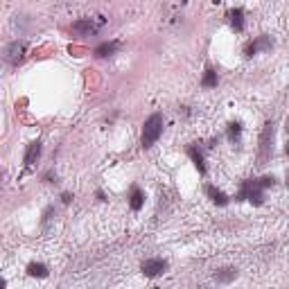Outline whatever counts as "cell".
<instances>
[{"label":"cell","instance_id":"18","mask_svg":"<svg viewBox=\"0 0 289 289\" xmlns=\"http://www.w3.org/2000/svg\"><path fill=\"white\" fill-rule=\"evenodd\" d=\"M257 183H260V187L264 190V187H271L273 183H276V179L273 177H262V179H257Z\"/></svg>","mask_w":289,"mask_h":289},{"label":"cell","instance_id":"3","mask_svg":"<svg viewBox=\"0 0 289 289\" xmlns=\"http://www.w3.org/2000/svg\"><path fill=\"white\" fill-rule=\"evenodd\" d=\"M244 199H249V201L255 204V206H260L264 201L262 187H260L257 179H247V181L242 183V190H240V194H237V201H244Z\"/></svg>","mask_w":289,"mask_h":289},{"label":"cell","instance_id":"7","mask_svg":"<svg viewBox=\"0 0 289 289\" xmlns=\"http://www.w3.org/2000/svg\"><path fill=\"white\" fill-rule=\"evenodd\" d=\"M271 48H273L271 36L262 34V36H257L255 41H249L247 45H244V54H247V57H253V54H257V52H267V50H271Z\"/></svg>","mask_w":289,"mask_h":289},{"label":"cell","instance_id":"8","mask_svg":"<svg viewBox=\"0 0 289 289\" xmlns=\"http://www.w3.org/2000/svg\"><path fill=\"white\" fill-rule=\"evenodd\" d=\"M118 50H120V41H104V43H100V45L95 48V57L107 59V57H113Z\"/></svg>","mask_w":289,"mask_h":289},{"label":"cell","instance_id":"4","mask_svg":"<svg viewBox=\"0 0 289 289\" xmlns=\"http://www.w3.org/2000/svg\"><path fill=\"white\" fill-rule=\"evenodd\" d=\"M140 271L147 276V278H156V276H163L167 271V260L163 257H149L140 264Z\"/></svg>","mask_w":289,"mask_h":289},{"label":"cell","instance_id":"19","mask_svg":"<svg viewBox=\"0 0 289 289\" xmlns=\"http://www.w3.org/2000/svg\"><path fill=\"white\" fill-rule=\"evenodd\" d=\"M61 199H64V204H70V201H72V194H70V192H64V194H61Z\"/></svg>","mask_w":289,"mask_h":289},{"label":"cell","instance_id":"20","mask_svg":"<svg viewBox=\"0 0 289 289\" xmlns=\"http://www.w3.org/2000/svg\"><path fill=\"white\" fill-rule=\"evenodd\" d=\"M285 129H287V134H289V115H287V120H285Z\"/></svg>","mask_w":289,"mask_h":289},{"label":"cell","instance_id":"17","mask_svg":"<svg viewBox=\"0 0 289 289\" xmlns=\"http://www.w3.org/2000/svg\"><path fill=\"white\" fill-rule=\"evenodd\" d=\"M240 136H242V124L240 122H230L228 124V140L230 143H240Z\"/></svg>","mask_w":289,"mask_h":289},{"label":"cell","instance_id":"9","mask_svg":"<svg viewBox=\"0 0 289 289\" xmlns=\"http://www.w3.org/2000/svg\"><path fill=\"white\" fill-rule=\"evenodd\" d=\"M38 158H41V143H38V140H34V143L27 144V151H25L23 163H25V167H32Z\"/></svg>","mask_w":289,"mask_h":289},{"label":"cell","instance_id":"14","mask_svg":"<svg viewBox=\"0 0 289 289\" xmlns=\"http://www.w3.org/2000/svg\"><path fill=\"white\" fill-rule=\"evenodd\" d=\"M206 194H208L210 201H213V204H217V206H226V204H228V197H226L221 190H217L215 185H206Z\"/></svg>","mask_w":289,"mask_h":289},{"label":"cell","instance_id":"1","mask_svg":"<svg viewBox=\"0 0 289 289\" xmlns=\"http://www.w3.org/2000/svg\"><path fill=\"white\" fill-rule=\"evenodd\" d=\"M163 124H165V118H163V113H151L149 118L144 120V124H143V136H140V143H143L144 149L154 147L156 140L161 138Z\"/></svg>","mask_w":289,"mask_h":289},{"label":"cell","instance_id":"10","mask_svg":"<svg viewBox=\"0 0 289 289\" xmlns=\"http://www.w3.org/2000/svg\"><path fill=\"white\" fill-rule=\"evenodd\" d=\"M187 156L192 158V163L197 165V170L201 172V174H206V163H204V154H201V149L197 147V143L187 144Z\"/></svg>","mask_w":289,"mask_h":289},{"label":"cell","instance_id":"15","mask_svg":"<svg viewBox=\"0 0 289 289\" xmlns=\"http://www.w3.org/2000/svg\"><path fill=\"white\" fill-rule=\"evenodd\" d=\"M27 273L32 278H48V267L43 262H30L27 264Z\"/></svg>","mask_w":289,"mask_h":289},{"label":"cell","instance_id":"12","mask_svg":"<svg viewBox=\"0 0 289 289\" xmlns=\"http://www.w3.org/2000/svg\"><path fill=\"white\" fill-rule=\"evenodd\" d=\"M129 206H131V210H140L144 206V194H143V190H140L138 185L131 187V194H129Z\"/></svg>","mask_w":289,"mask_h":289},{"label":"cell","instance_id":"5","mask_svg":"<svg viewBox=\"0 0 289 289\" xmlns=\"http://www.w3.org/2000/svg\"><path fill=\"white\" fill-rule=\"evenodd\" d=\"M25 41H11L9 45L5 48V61L9 66H18L23 59H25Z\"/></svg>","mask_w":289,"mask_h":289},{"label":"cell","instance_id":"21","mask_svg":"<svg viewBox=\"0 0 289 289\" xmlns=\"http://www.w3.org/2000/svg\"><path fill=\"white\" fill-rule=\"evenodd\" d=\"M285 151H287V154H289V143H287V147H285Z\"/></svg>","mask_w":289,"mask_h":289},{"label":"cell","instance_id":"11","mask_svg":"<svg viewBox=\"0 0 289 289\" xmlns=\"http://www.w3.org/2000/svg\"><path fill=\"white\" fill-rule=\"evenodd\" d=\"M237 278V269H233V267H224V269H217L215 271V280L217 283H233V280Z\"/></svg>","mask_w":289,"mask_h":289},{"label":"cell","instance_id":"6","mask_svg":"<svg viewBox=\"0 0 289 289\" xmlns=\"http://www.w3.org/2000/svg\"><path fill=\"white\" fill-rule=\"evenodd\" d=\"M104 21L95 23V18H79V21L72 23V32L77 34V36H93V34H97V30H100V25H102Z\"/></svg>","mask_w":289,"mask_h":289},{"label":"cell","instance_id":"13","mask_svg":"<svg viewBox=\"0 0 289 289\" xmlns=\"http://www.w3.org/2000/svg\"><path fill=\"white\" fill-rule=\"evenodd\" d=\"M228 18H230V27H233L235 32H242V30H244V11H242L240 7H237V9H230Z\"/></svg>","mask_w":289,"mask_h":289},{"label":"cell","instance_id":"22","mask_svg":"<svg viewBox=\"0 0 289 289\" xmlns=\"http://www.w3.org/2000/svg\"><path fill=\"white\" fill-rule=\"evenodd\" d=\"M179 2H187V0H179Z\"/></svg>","mask_w":289,"mask_h":289},{"label":"cell","instance_id":"2","mask_svg":"<svg viewBox=\"0 0 289 289\" xmlns=\"http://www.w3.org/2000/svg\"><path fill=\"white\" fill-rule=\"evenodd\" d=\"M273 143H276V124L264 122L260 134V147H257V165L264 167L273 156Z\"/></svg>","mask_w":289,"mask_h":289},{"label":"cell","instance_id":"16","mask_svg":"<svg viewBox=\"0 0 289 289\" xmlns=\"http://www.w3.org/2000/svg\"><path fill=\"white\" fill-rule=\"evenodd\" d=\"M201 86H204V88H215V86H217V72H215L213 68H206V72H204V79H201Z\"/></svg>","mask_w":289,"mask_h":289}]
</instances>
